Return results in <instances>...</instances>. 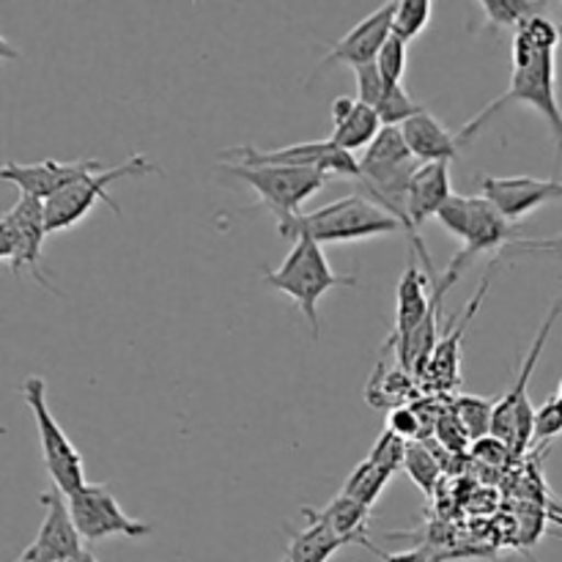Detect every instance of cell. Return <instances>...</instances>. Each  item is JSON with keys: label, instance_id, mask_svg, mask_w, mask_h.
Instances as JSON below:
<instances>
[{"label": "cell", "instance_id": "obj_13", "mask_svg": "<svg viewBox=\"0 0 562 562\" xmlns=\"http://www.w3.org/2000/svg\"><path fill=\"white\" fill-rule=\"evenodd\" d=\"M44 519L36 532V541L22 552L25 562H69L82 552V538L71 521L69 503L58 488H47L42 494Z\"/></svg>", "mask_w": 562, "mask_h": 562}, {"label": "cell", "instance_id": "obj_19", "mask_svg": "<svg viewBox=\"0 0 562 562\" xmlns=\"http://www.w3.org/2000/svg\"><path fill=\"white\" fill-rule=\"evenodd\" d=\"M401 135H404L406 148L412 151V157L420 165L453 162V159H459V135H453V132H450L442 121H437V115H431L428 110H423L420 115L406 121V124L401 126Z\"/></svg>", "mask_w": 562, "mask_h": 562}, {"label": "cell", "instance_id": "obj_10", "mask_svg": "<svg viewBox=\"0 0 562 562\" xmlns=\"http://www.w3.org/2000/svg\"><path fill=\"white\" fill-rule=\"evenodd\" d=\"M71 521L86 543L108 541V538H146L151 536V525L137 521L126 514L104 483H86L80 492L66 497Z\"/></svg>", "mask_w": 562, "mask_h": 562}, {"label": "cell", "instance_id": "obj_1", "mask_svg": "<svg viewBox=\"0 0 562 562\" xmlns=\"http://www.w3.org/2000/svg\"><path fill=\"white\" fill-rule=\"evenodd\" d=\"M508 104H527L536 113L547 119L554 140H558V168L562 157V110L558 102V64H554V49L532 47L527 38L514 33V77H510L508 91L494 99L483 113H477L464 130L459 132L461 140H472L477 130L488 124L494 115Z\"/></svg>", "mask_w": 562, "mask_h": 562}, {"label": "cell", "instance_id": "obj_25", "mask_svg": "<svg viewBox=\"0 0 562 562\" xmlns=\"http://www.w3.org/2000/svg\"><path fill=\"white\" fill-rule=\"evenodd\" d=\"M390 481H393V472H387L384 467L373 464L371 459H366L351 470V475L346 477L344 492L340 494H346V497L355 499V503L366 505V508H373V505L379 503V497H382L384 488H387Z\"/></svg>", "mask_w": 562, "mask_h": 562}, {"label": "cell", "instance_id": "obj_8", "mask_svg": "<svg viewBox=\"0 0 562 562\" xmlns=\"http://www.w3.org/2000/svg\"><path fill=\"white\" fill-rule=\"evenodd\" d=\"M220 170L245 181L258 195V203L278 217V223H289L291 217H296L302 203L318 195L329 181V176L307 168H272V165H267V168H245V165L223 162Z\"/></svg>", "mask_w": 562, "mask_h": 562}, {"label": "cell", "instance_id": "obj_3", "mask_svg": "<svg viewBox=\"0 0 562 562\" xmlns=\"http://www.w3.org/2000/svg\"><path fill=\"white\" fill-rule=\"evenodd\" d=\"M401 228L393 214L384 212L366 195L355 192L349 198L327 203L316 212H305L291 217L289 223H280L278 234L285 239H313L316 245H344V241H362L373 236H387Z\"/></svg>", "mask_w": 562, "mask_h": 562}, {"label": "cell", "instance_id": "obj_9", "mask_svg": "<svg viewBox=\"0 0 562 562\" xmlns=\"http://www.w3.org/2000/svg\"><path fill=\"white\" fill-rule=\"evenodd\" d=\"M220 159L231 165H245V168H267V165H272V168H307L318 170L329 179L333 176H344L351 181L360 179V159L340 151L329 140L291 143V146L272 148V151H263L256 146H236L220 154Z\"/></svg>", "mask_w": 562, "mask_h": 562}, {"label": "cell", "instance_id": "obj_40", "mask_svg": "<svg viewBox=\"0 0 562 562\" xmlns=\"http://www.w3.org/2000/svg\"><path fill=\"white\" fill-rule=\"evenodd\" d=\"M69 562H99L97 558H93V554L91 552H88V549H82V552L80 554H77V558H71Z\"/></svg>", "mask_w": 562, "mask_h": 562}, {"label": "cell", "instance_id": "obj_38", "mask_svg": "<svg viewBox=\"0 0 562 562\" xmlns=\"http://www.w3.org/2000/svg\"><path fill=\"white\" fill-rule=\"evenodd\" d=\"M373 554H379L382 562H434L426 549H409V552H382V549H373Z\"/></svg>", "mask_w": 562, "mask_h": 562}, {"label": "cell", "instance_id": "obj_4", "mask_svg": "<svg viewBox=\"0 0 562 562\" xmlns=\"http://www.w3.org/2000/svg\"><path fill=\"white\" fill-rule=\"evenodd\" d=\"M263 283L278 294L294 300L305 322L311 324L313 338L322 333V322H318V300L333 289H351L357 285V278H344L333 269V263L324 256V247L316 245L313 239H294V247L289 256L283 258L278 269L263 272Z\"/></svg>", "mask_w": 562, "mask_h": 562}, {"label": "cell", "instance_id": "obj_39", "mask_svg": "<svg viewBox=\"0 0 562 562\" xmlns=\"http://www.w3.org/2000/svg\"><path fill=\"white\" fill-rule=\"evenodd\" d=\"M16 58H20V49H16L14 44L0 33V64H5V60H16Z\"/></svg>", "mask_w": 562, "mask_h": 562}, {"label": "cell", "instance_id": "obj_16", "mask_svg": "<svg viewBox=\"0 0 562 562\" xmlns=\"http://www.w3.org/2000/svg\"><path fill=\"white\" fill-rule=\"evenodd\" d=\"M428 272L417 267V261H412L406 267L404 278H401L398 291H395V327L393 335L387 340V349H393L395 366H401L406 355V346H409L412 335L417 333L426 316L431 313V300H428Z\"/></svg>", "mask_w": 562, "mask_h": 562}, {"label": "cell", "instance_id": "obj_32", "mask_svg": "<svg viewBox=\"0 0 562 562\" xmlns=\"http://www.w3.org/2000/svg\"><path fill=\"white\" fill-rule=\"evenodd\" d=\"M376 69L387 86H404V71H406V42L390 36L387 44L382 47L376 58Z\"/></svg>", "mask_w": 562, "mask_h": 562}, {"label": "cell", "instance_id": "obj_30", "mask_svg": "<svg viewBox=\"0 0 562 562\" xmlns=\"http://www.w3.org/2000/svg\"><path fill=\"white\" fill-rule=\"evenodd\" d=\"M558 437H562V398L560 395H552V398L543 401L536 409V420H532V445L541 448V445H549Z\"/></svg>", "mask_w": 562, "mask_h": 562}, {"label": "cell", "instance_id": "obj_24", "mask_svg": "<svg viewBox=\"0 0 562 562\" xmlns=\"http://www.w3.org/2000/svg\"><path fill=\"white\" fill-rule=\"evenodd\" d=\"M450 409L456 412V417H459L461 428L467 431L470 442H481V439L492 437L497 398H477V395H453V398H450Z\"/></svg>", "mask_w": 562, "mask_h": 562}, {"label": "cell", "instance_id": "obj_22", "mask_svg": "<svg viewBox=\"0 0 562 562\" xmlns=\"http://www.w3.org/2000/svg\"><path fill=\"white\" fill-rule=\"evenodd\" d=\"M417 384L420 382L401 366H387V360H379L376 371L368 379L366 401L376 409H395L417 398Z\"/></svg>", "mask_w": 562, "mask_h": 562}, {"label": "cell", "instance_id": "obj_14", "mask_svg": "<svg viewBox=\"0 0 562 562\" xmlns=\"http://www.w3.org/2000/svg\"><path fill=\"white\" fill-rule=\"evenodd\" d=\"M488 285H492V274H486V280H483L477 294L470 300V305L461 311V316L450 318V324L445 327V335L439 338L437 349H434L431 360H428L426 371L420 376V384H426V390H431V393L450 395L461 384V344H464L467 327H470L472 316L481 307Z\"/></svg>", "mask_w": 562, "mask_h": 562}, {"label": "cell", "instance_id": "obj_7", "mask_svg": "<svg viewBox=\"0 0 562 562\" xmlns=\"http://www.w3.org/2000/svg\"><path fill=\"white\" fill-rule=\"evenodd\" d=\"M560 313H562V296L554 302L552 311H549L543 327L538 329L536 340H532V349L525 355V362H521L510 390L503 395V398H497L492 437L499 439V442L516 456L525 453V450L532 445V420H536V406L530 404V393H527V387H530V376L538 366V357H541L543 346H547L549 340V333H552Z\"/></svg>", "mask_w": 562, "mask_h": 562}, {"label": "cell", "instance_id": "obj_12", "mask_svg": "<svg viewBox=\"0 0 562 562\" xmlns=\"http://www.w3.org/2000/svg\"><path fill=\"white\" fill-rule=\"evenodd\" d=\"M481 195L503 214L508 223L530 217L538 209L549 203H562V181L558 179H532V176H483Z\"/></svg>", "mask_w": 562, "mask_h": 562}, {"label": "cell", "instance_id": "obj_37", "mask_svg": "<svg viewBox=\"0 0 562 562\" xmlns=\"http://www.w3.org/2000/svg\"><path fill=\"white\" fill-rule=\"evenodd\" d=\"M16 256V236L9 214H0V263H14Z\"/></svg>", "mask_w": 562, "mask_h": 562}, {"label": "cell", "instance_id": "obj_33", "mask_svg": "<svg viewBox=\"0 0 562 562\" xmlns=\"http://www.w3.org/2000/svg\"><path fill=\"white\" fill-rule=\"evenodd\" d=\"M434 437H437V442L442 445L445 450H450V453H464V450L472 445L470 437H467V431L461 428L456 412L450 409V401L448 404H442V412H439L437 431H434Z\"/></svg>", "mask_w": 562, "mask_h": 562}, {"label": "cell", "instance_id": "obj_31", "mask_svg": "<svg viewBox=\"0 0 562 562\" xmlns=\"http://www.w3.org/2000/svg\"><path fill=\"white\" fill-rule=\"evenodd\" d=\"M406 450H409V442H406V439H401L398 434L390 431V428H384V431L379 434L376 445L371 448V453H368V459L395 475L398 470H404Z\"/></svg>", "mask_w": 562, "mask_h": 562}, {"label": "cell", "instance_id": "obj_43", "mask_svg": "<svg viewBox=\"0 0 562 562\" xmlns=\"http://www.w3.org/2000/svg\"><path fill=\"white\" fill-rule=\"evenodd\" d=\"M280 562H289V560H285V558H283V560H280Z\"/></svg>", "mask_w": 562, "mask_h": 562}, {"label": "cell", "instance_id": "obj_2", "mask_svg": "<svg viewBox=\"0 0 562 562\" xmlns=\"http://www.w3.org/2000/svg\"><path fill=\"white\" fill-rule=\"evenodd\" d=\"M437 220L448 234H453L461 241V252L445 269L456 280L461 278L467 263L481 252H503L505 247H541V250L560 252L558 239L521 241L516 234V225L508 223L483 195H456L453 192L450 201L439 209Z\"/></svg>", "mask_w": 562, "mask_h": 562}, {"label": "cell", "instance_id": "obj_44", "mask_svg": "<svg viewBox=\"0 0 562 562\" xmlns=\"http://www.w3.org/2000/svg\"><path fill=\"white\" fill-rule=\"evenodd\" d=\"M16 562H25V560H16Z\"/></svg>", "mask_w": 562, "mask_h": 562}, {"label": "cell", "instance_id": "obj_6", "mask_svg": "<svg viewBox=\"0 0 562 562\" xmlns=\"http://www.w3.org/2000/svg\"><path fill=\"white\" fill-rule=\"evenodd\" d=\"M22 398H25L27 409H31L33 423L38 431V445H42V459L47 467V475L53 486L58 488L64 497H71L86 486V461H82L80 450L69 439V434L60 428L55 420L53 409L47 404V382L42 376H27L22 382Z\"/></svg>", "mask_w": 562, "mask_h": 562}, {"label": "cell", "instance_id": "obj_23", "mask_svg": "<svg viewBox=\"0 0 562 562\" xmlns=\"http://www.w3.org/2000/svg\"><path fill=\"white\" fill-rule=\"evenodd\" d=\"M311 525L305 530H291L289 536V549H285V560L289 562H329L340 549L346 547L333 530H329L324 521L311 519L305 516Z\"/></svg>", "mask_w": 562, "mask_h": 562}, {"label": "cell", "instance_id": "obj_35", "mask_svg": "<svg viewBox=\"0 0 562 562\" xmlns=\"http://www.w3.org/2000/svg\"><path fill=\"white\" fill-rule=\"evenodd\" d=\"M387 428L393 434H398L406 442H426V428H423L420 415L415 409V401L404 406H395L387 415Z\"/></svg>", "mask_w": 562, "mask_h": 562}, {"label": "cell", "instance_id": "obj_20", "mask_svg": "<svg viewBox=\"0 0 562 562\" xmlns=\"http://www.w3.org/2000/svg\"><path fill=\"white\" fill-rule=\"evenodd\" d=\"M450 162H428L415 170L409 181V220L420 234L423 225L437 217L439 209L450 201Z\"/></svg>", "mask_w": 562, "mask_h": 562}, {"label": "cell", "instance_id": "obj_11", "mask_svg": "<svg viewBox=\"0 0 562 562\" xmlns=\"http://www.w3.org/2000/svg\"><path fill=\"white\" fill-rule=\"evenodd\" d=\"M108 165L99 159H71V162H60V159H42V162H3L0 165V181L14 184L20 195L36 198V201H49L53 195L64 192L75 181L86 179V176L99 173Z\"/></svg>", "mask_w": 562, "mask_h": 562}, {"label": "cell", "instance_id": "obj_5", "mask_svg": "<svg viewBox=\"0 0 562 562\" xmlns=\"http://www.w3.org/2000/svg\"><path fill=\"white\" fill-rule=\"evenodd\" d=\"M159 173V165L154 162L146 154H135V157L124 159L121 165L113 168H104L99 173L86 176V179L75 181L71 187H66L64 192L53 195L49 201H44V223H47V234H58V231L75 228L80 220H86L91 214V209L97 203H108L115 214H121L119 203L110 198L108 187L115 184L121 179H143V176Z\"/></svg>", "mask_w": 562, "mask_h": 562}, {"label": "cell", "instance_id": "obj_15", "mask_svg": "<svg viewBox=\"0 0 562 562\" xmlns=\"http://www.w3.org/2000/svg\"><path fill=\"white\" fill-rule=\"evenodd\" d=\"M393 14L395 3H384L379 5L376 11H371L368 16H362L340 42H335L333 47L327 49L324 60L318 64V71H322L324 66L335 64H346L351 66V69L376 64L379 53H382V47L387 44V38L393 36Z\"/></svg>", "mask_w": 562, "mask_h": 562}, {"label": "cell", "instance_id": "obj_29", "mask_svg": "<svg viewBox=\"0 0 562 562\" xmlns=\"http://www.w3.org/2000/svg\"><path fill=\"white\" fill-rule=\"evenodd\" d=\"M423 104H417L415 99L406 93L404 86H393L384 93L382 104L376 108L379 119H382V126H404L406 121L415 119V115L423 113Z\"/></svg>", "mask_w": 562, "mask_h": 562}, {"label": "cell", "instance_id": "obj_27", "mask_svg": "<svg viewBox=\"0 0 562 562\" xmlns=\"http://www.w3.org/2000/svg\"><path fill=\"white\" fill-rule=\"evenodd\" d=\"M431 14H434L431 0H401V3H395L393 36L409 44L412 38H417L423 31H426L428 22H431Z\"/></svg>", "mask_w": 562, "mask_h": 562}, {"label": "cell", "instance_id": "obj_34", "mask_svg": "<svg viewBox=\"0 0 562 562\" xmlns=\"http://www.w3.org/2000/svg\"><path fill=\"white\" fill-rule=\"evenodd\" d=\"M516 33H519L521 38H527V42H530L532 47H538V49H554V53H558L560 38H562L560 25H558V22L549 20L547 14L530 16V20H527L525 25H521Z\"/></svg>", "mask_w": 562, "mask_h": 562}, {"label": "cell", "instance_id": "obj_28", "mask_svg": "<svg viewBox=\"0 0 562 562\" xmlns=\"http://www.w3.org/2000/svg\"><path fill=\"white\" fill-rule=\"evenodd\" d=\"M404 472L423 488V492L431 494L434 488H437L439 475H442V464H439L437 456L431 453L428 442H409Z\"/></svg>", "mask_w": 562, "mask_h": 562}, {"label": "cell", "instance_id": "obj_42", "mask_svg": "<svg viewBox=\"0 0 562 562\" xmlns=\"http://www.w3.org/2000/svg\"><path fill=\"white\" fill-rule=\"evenodd\" d=\"M558 395H560V398H562V382H560V393H558Z\"/></svg>", "mask_w": 562, "mask_h": 562}, {"label": "cell", "instance_id": "obj_41", "mask_svg": "<svg viewBox=\"0 0 562 562\" xmlns=\"http://www.w3.org/2000/svg\"><path fill=\"white\" fill-rule=\"evenodd\" d=\"M554 521H558V525H562V514H558V516H554Z\"/></svg>", "mask_w": 562, "mask_h": 562}, {"label": "cell", "instance_id": "obj_17", "mask_svg": "<svg viewBox=\"0 0 562 562\" xmlns=\"http://www.w3.org/2000/svg\"><path fill=\"white\" fill-rule=\"evenodd\" d=\"M5 214H9L11 225H14V236H16V256L9 269L14 274L31 272L44 289L55 291V285L49 283L42 272V245H44V236H47L44 203L36 201V198L20 195V201H16Z\"/></svg>", "mask_w": 562, "mask_h": 562}, {"label": "cell", "instance_id": "obj_36", "mask_svg": "<svg viewBox=\"0 0 562 562\" xmlns=\"http://www.w3.org/2000/svg\"><path fill=\"white\" fill-rule=\"evenodd\" d=\"M355 75H357V99H360V102H366L368 108L376 110L379 104H382V99H384V93H387V88H393V86H387V82L382 80V75H379L376 64L357 66Z\"/></svg>", "mask_w": 562, "mask_h": 562}, {"label": "cell", "instance_id": "obj_26", "mask_svg": "<svg viewBox=\"0 0 562 562\" xmlns=\"http://www.w3.org/2000/svg\"><path fill=\"white\" fill-rule=\"evenodd\" d=\"M543 5L547 3H536V0H483L481 11L488 25L508 27L516 33L530 16L543 14Z\"/></svg>", "mask_w": 562, "mask_h": 562}, {"label": "cell", "instance_id": "obj_21", "mask_svg": "<svg viewBox=\"0 0 562 562\" xmlns=\"http://www.w3.org/2000/svg\"><path fill=\"white\" fill-rule=\"evenodd\" d=\"M302 516H311V519L324 521L340 541L349 547V543H357V547L376 549L373 541L368 538V527H371V508L355 503L346 494H338L335 499H329L324 508H302Z\"/></svg>", "mask_w": 562, "mask_h": 562}, {"label": "cell", "instance_id": "obj_18", "mask_svg": "<svg viewBox=\"0 0 562 562\" xmlns=\"http://www.w3.org/2000/svg\"><path fill=\"white\" fill-rule=\"evenodd\" d=\"M329 110H333V135L327 140L346 154L368 148L384 130L376 110L368 108L357 97H338Z\"/></svg>", "mask_w": 562, "mask_h": 562}]
</instances>
